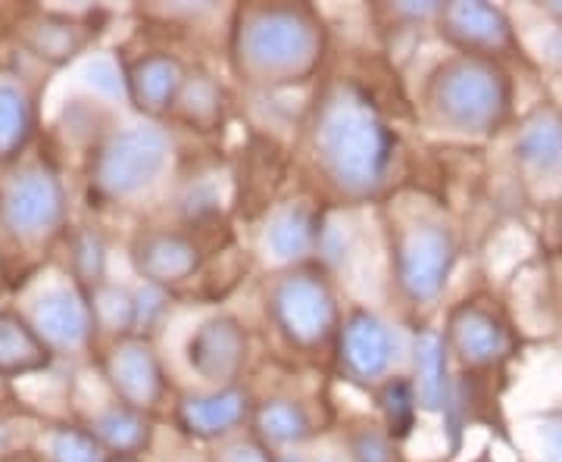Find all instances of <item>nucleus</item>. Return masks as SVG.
<instances>
[{
    "mask_svg": "<svg viewBox=\"0 0 562 462\" xmlns=\"http://www.w3.org/2000/svg\"><path fill=\"white\" fill-rule=\"evenodd\" d=\"M306 128L316 169L338 198L372 201L387 188L397 135L360 81H325Z\"/></svg>",
    "mask_w": 562,
    "mask_h": 462,
    "instance_id": "1",
    "label": "nucleus"
},
{
    "mask_svg": "<svg viewBox=\"0 0 562 462\" xmlns=\"http://www.w3.org/2000/svg\"><path fill=\"white\" fill-rule=\"evenodd\" d=\"M328 54V29L310 3H244L232 13L228 63L262 91L316 79Z\"/></svg>",
    "mask_w": 562,
    "mask_h": 462,
    "instance_id": "2",
    "label": "nucleus"
},
{
    "mask_svg": "<svg viewBox=\"0 0 562 462\" xmlns=\"http://www.w3.org/2000/svg\"><path fill=\"white\" fill-rule=\"evenodd\" d=\"M513 76L506 66L484 57L453 54L425 79L422 103L441 132L460 138H491L513 116Z\"/></svg>",
    "mask_w": 562,
    "mask_h": 462,
    "instance_id": "3",
    "label": "nucleus"
},
{
    "mask_svg": "<svg viewBox=\"0 0 562 462\" xmlns=\"http://www.w3.org/2000/svg\"><path fill=\"white\" fill-rule=\"evenodd\" d=\"M176 160V138L160 122H138L94 147L91 191L106 203L135 201L157 188Z\"/></svg>",
    "mask_w": 562,
    "mask_h": 462,
    "instance_id": "4",
    "label": "nucleus"
},
{
    "mask_svg": "<svg viewBox=\"0 0 562 462\" xmlns=\"http://www.w3.org/2000/svg\"><path fill=\"white\" fill-rule=\"evenodd\" d=\"M457 232L431 213L391 225V279L409 306H435L457 272Z\"/></svg>",
    "mask_w": 562,
    "mask_h": 462,
    "instance_id": "5",
    "label": "nucleus"
},
{
    "mask_svg": "<svg viewBox=\"0 0 562 462\" xmlns=\"http://www.w3.org/2000/svg\"><path fill=\"white\" fill-rule=\"evenodd\" d=\"M266 316L281 341L303 353L335 343L344 319L335 288L316 266L281 269L266 291Z\"/></svg>",
    "mask_w": 562,
    "mask_h": 462,
    "instance_id": "6",
    "label": "nucleus"
},
{
    "mask_svg": "<svg viewBox=\"0 0 562 462\" xmlns=\"http://www.w3.org/2000/svg\"><path fill=\"white\" fill-rule=\"evenodd\" d=\"M66 188L50 166H25L0 191V225L16 241H44L66 219Z\"/></svg>",
    "mask_w": 562,
    "mask_h": 462,
    "instance_id": "7",
    "label": "nucleus"
},
{
    "mask_svg": "<svg viewBox=\"0 0 562 462\" xmlns=\"http://www.w3.org/2000/svg\"><path fill=\"white\" fill-rule=\"evenodd\" d=\"M397 360V335L375 309L353 306L335 338V362L347 382L379 387L391 379Z\"/></svg>",
    "mask_w": 562,
    "mask_h": 462,
    "instance_id": "8",
    "label": "nucleus"
},
{
    "mask_svg": "<svg viewBox=\"0 0 562 462\" xmlns=\"http://www.w3.org/2000/svg\"><path fill=\"white\" fill-rule=\"evenodd\" d=\"M250 357V335L244 322L232 313H216L188 335L184 362L206 387L238 384Z\"/></svg>",
    "mask_w": 562,
    "mask_h": 462,
    "instance_id": "9",
    "label": "nucleus"
},
{
    "mask_svg": "<svg viewBox=\"0 0 562 462\" xmlns=\"http://www.w3.org/2000/svg\"><path fill=\"white\" fill-rule=\"evenodd\" d=\"M262 253L279 269H301L325 260L331 247V225L306 203H279L262 225Z\"/></svg>",
    "mask_w": 562,
    "mask_h": 462,
    "instance_id": "10",
    "label": "nucleus"
},
{
    "mask_svg": "<svg viewBox=\"0 0 562 462\" xmlns=\"http://www.w3.org/2000/svg\"><path fill=\"white\" fill-rule=\"evenodd\" d=\"M29 322L35 325L41 341L47 343L54 353H79L94 341V331H98L91 294L76 282L44 288L32 301Z\"/></svg>",
    "mask_w": 562,
    "mask_h": 462,
    "instance_id": "11",
    "label": "nucleus"
},
{
    "mask_svg": "<svg viewBox=\"0 0 562 462\" xmlns=\"http://www.w3.org/2000/svg\"><path fill=\"white\" fill-rule=\"evenodd\" d=\"M438 32L441 38L469 57H484V60L501 63L506 54L516 50V32L513 22L501 7L484 3V0H453L443 3L438 16Z\"/></svg>",
    "mask_w": 562,
    "mask_h": 462,
    "instance_id": "12",
    "label": "nucleus"
},
{
    "mask_svg": "<svg viewBox=\"0 0 562 462\" xmlns=\"http://www.w3.org/2000/svg\"><path fill=\"white\" fill-rule=\"evenodd\" d=\"M257 401L241 384L188 391L176 403V428L194 441H232L244 425L254 422Z\"/></svg>",
    "mask_w": 562,
    "mask_h": 462,
    "instance_id": "13",
    "label": "nucleus"
},
{
    "mask_svg": "<svg viewBox=\"0 0 562 462\" xmlns=\"http://www.w3.org/2000/svg\"><path fill=\"white\" fill-rule=\"evenodd\" d=\"M443 341L450 347V357H457L465 369H494L513 357L509 325L479 301L450 309Z\"/></svg>",
    "mask_w": 562,
    "mask_h": 462,
    "instance_id": "14",
    "label": "nucleus"
},
{
    "mask_svg": "<svg viewBox=\"0 0 562 462\" xmlns=\"http://www.w3.org/2000/svg\"><path fill=\"white\" fill-rule=\"evenodd\" d=\"M103 379L113 387L116 401L140 413L157 409L166 397V369L150 338H120L106 353Z\"/></svg>",
    "mask_w": 562,
    "mask_h": 462,
    "instance_id": "15",
    "label": "nucleus"
},
{
    "mask_svg": "<svg viewBox=\"0 0 562 462\" xmlns=\"http://www.w3.org/2000/svg\"><path fill=\"white\" fill-rule=\"evenodd\" d=\"M128 260L144 284L169 291L176 284L191 282L201 272L203 250L201 244L184 232L147 228V232H138L128 244Z\"/></svg>",
    "mask_w": 562,
    "mask_h": 462,
    "instance_id": "16",
    "label": "nucleus"
},
{
    "mask_svg": "<svg viewBox=\"0 0 562 462\" xmlns=\"http://www.w3.org/2000/svg\"><path fill=\"white\" fill-rule=\"evenodd\" d=\"M188 66L169 50H150L125 66V94L135 103V110L147 116V122H160L162 116L176 113L181 88L188 81Z\"/></svg>",
    "mask_w": 562,
    "mask_h": 462,
    "instance_id": "17",
    "label": "nucleus"
},
{
    "mask_svg": "<svg viewBox=\"0 0 562 462\" xmlns=\"http://www.w3.org/2000/svg\"><path fill=\"white\" fill-rule=\"evenodd\" d=\"M413 382L419 394V406L428 413H450L453 406V382H450V347L441 331L425 328L413 341Z\"/></svg>",
    "mask_w": 562,
    "mask_h": 462,
    "instance_id": "18",
    "label": "nucleus"
},
{
    "mask_svg": "<svg viewBox=\"0 0 562 462\" xmlns=\"http://www.w3.org/2000/svg\"><path fill=\"white\" fill-rule=\"evenodd\" d=\"M54 350L41 341L29 316L13 309L0 313V379H29L47 372Z\"/></svg>",
    "mask_w": 562,
    "mask_h": 462,
    "instance_id": "19",
    "label": "nucleus"
},
{
    "mask_svg": "<svg viewBox=\"0 0 562 462\" xmlns=\"http://www.w3.org/2000/svg\"><path fill=\"white\" fill-rule=\"evenodd\" d=\"M254 431L269 450L291 453V450H301L303 443L316 438V422H313V413L301 401L269 397V401L257 403Z\"/></svg>",
    "mask_w": 562,
    "mask_h": 462,
    "instance_id": "20",
    "label": "nucleus"
},
{
    "mask_svg": "<svg viewBox=\"0 0 562 462\" xmlns=\"http://www.w3.org/2000/svg\"><path fill=\"white\" fill-rule=\"evenodd\" d=\"M88 431L101 441L110 457H138L154 441V422L147 413L132 409L125 403H110L98 409L88 422Z\"/></svg>",
    "mask_w": 562,
    "mask_h": 462,
    "instance_id": "21",
    "label": "nucleus"
},
{
    "mask_svg": "<svg viewBox=\"0 0 562 462\" xmlns=\"http://www.w3.org/2000/svg\"><path fill=\"white\" fill-rule=\"evenodd\" d=\"M516 160L522 162L531 176L553 179L562 176V116L553 110H541L516 135Z\"/></svg>",
    "mask_w": 562,
    "mask_h": 462,
    "instance_id": "22",
    "label": "nucleus"
},
{
    "mask_svg": "<svg viewBox=\"0 0 562 462\" xmlns=\"http://www.w3.org/2000/svg\"><path fill=\"white\" fill-rule=\"evenodd\" d=\"M91 38L88 22L72 20V16H60V13H47L38 20L22 25V41L25 47L38 57V60L50 63V66H63L72 57H79L85 44Z\"/></svg>",
    "mask_w": 562,
    "mask_h": 462,
    "instance_id": "23",
    "label": "nucleus"
},
{
    "mask_svg": "<svg viewBox=\"0 0 562 462\" xmlns=\"http://www.w3.org/2000/svg\"><path fill=\"white\" fill-rule=\"evenodd\" d=\"M176 113L198 132H216L225 113V94H222L220 81L201 69L188 72Z\"/></svg>",
    "mask_w": 562,
    "mask_h": 462,
    "instance_id": "24",
    "label": "nucleus"
},
{
    "mask_svg": "<svg viewBox=\"0 0 562 462\" xmlns=\"http://www.w3.org/2000/svg\"><path fill=\"white\" fill-rule=\"evenodd\" d=\"M375 401H379V413L384 419V431L401 443L413 435L416 419H419V394H416V382L406 375H391L387 382L375 387Z\"/></svg>",
    "mask_w": 562,
    "mask_h": 462,
    "instance_id": "25",
    "label": "nucleus"
},
{
    "mask_svg": "<svg viewBox=\"0 0 562 462\" xmlns=\"http://www.w3.org/2000/svg\"><path fill=\"white\" fill-rule=\"evenodd\" d=\"M35 132V110L25 91L0 84V162H10L25 150Z\"/></svg>",
    "mask_w": 562,
    "mask_h": 462,
    "instance_id": "26",
    "label": "nucleus"
},
{
    "mask_svg": "<svg viewBox=\"0 0 562 462\" xmlns=\"http://www.w3.org/2000/svg\"><path fill=\"white\" fill-rule=\"evenodd\" d=\"M88 294H91L98 331L116 335V338L135 335V291H128L125 284L103 282L91 288Z\"/></svg>",
    "mask_w": 562,
    "mask_h": 462,
    "instance_id": "27",
    "label": "nucleus"
},
{
    "mask_svg": "<svg viewBox=\"0 0 562 462\" xmlns=\"http://www.w3.org/2000/svg\"><path fill=\"white\" fill-rule=\"evenodd\" d=\"M69 262H72L76 284H81L85 291L106 282V244H103L98 232L81 228V232L72 235V241H69Z\"/></svg>",
    "mask_w": 562,
    "mask_h": 462,
    "instance_id": "28",
    "label": "nucleus"
},
{
    "mask_svg": "<svg viewBox=\"0 0 562 462\" xmlns=\"http://www.w3.org/2000/svg\"><path fill=\"white\" fill-rule=\"evenodd\" d=\"M47 460L50 462H110L113 457L88 428L63 425L47 438Z\"/></svg>",
    "mask_w": 562,
    "mask_h": 462,
    "instance_id": "29",
    "label": "nucleus"
},
{
    "mask_svg": "<svg viewBox=\"0 0 562 462\" xmlns=\"http://www.w3.org/2000/svg\"><path fill=\"white\" fill-rule=\"evenodd\" d=\"M347 462H403L397 441L379 425H360L347 435Z\"/></svg>",
    "mask_w": 562,
    "mask_h": 462,
    "instance_id": "30",
    "label": "nucleus"
},
{
    "mask_svg": "<svg viewBox=\"0 0 562 462\" xmlns=\"http://www.w3.org/2000/svg\"><path fill=\"white\" fill-rule=\"evenodd\" d=\"M169 313V294L154 284H140L135 291V338H147L160 319Z\"/></svg>",
    "mask_w": 562,
    "mask_h": 462,
    "instance_id": "31",
    "label": "nucleus"
},
{
    "mask_svg": "<svg viewBox=\"0 0 562 462\" xmlns=\"http://www.w3.org/2000/svg\"><path fill=\"white\" fill-rule=\"evenodd\" d=\"M443 3L441 0H397V3H384L382 13L391 16L401 25H422V22H438Z\"/></svg>",
    "mask_w": 562,
    "mask_h": 462,
    "instance_id": "32",
    "label": "nucleus"
},
{
    "mask_svg": "<svg viewBox=\"0 0 562 462\" xmlns=\"http://www.w3.org/2000/svg\"><path fill=\"white\" fill-rule=\"evenodd\" d=\"M276 450H269L260 438H232L216 450L213 462H276Z\"/></svg>",
    "mask_w": 562,
    "mask_h": 462,
    "instance_id": "33",
    "label": "nucleus"
},
{
    "mask_svg": "<svg viewBox=\"0 0 562 462\" xmlns=\"http://www.w3.org/2000/svg\"><path fill=\"white\" fill-rule=\"evenodd\" d=\"M541 462H562V416H553L538 428Z\"/></svg>",
    "mask_w": 562,
    "mask_h": 462,
    "instance_id": "34",
    "label": "nucleus"
},
{
    "mask_svg": "<svg viewBox=\"0 0 562 462\" xmlns=\"http://www.w3.org/2000/svg\"><path fill=\"white\" fill-rule=\"evenodd\" d=\"M10 447H13V425L0 419V457H3V453H7Z\"/></svg>",
    "mask_w": 562,
    "mask_h": 462,
    "instance_id": "35",
    "label": "nucleus"
},
{
    "mask_svg": "<svg viewBox=\"0 0 562 462\" xmlns=\"http://www.w3.org/2000/svg\"><path fill=\"white\" fill-rule=\"evenodd\" d=\"M276 462H313V460H306L303 453L291 450V453H279V457H276Z\"/></svg>",
    "mask_w": 562,
    "mask_h": 462,
    "instance_id": "36",
    "label": "nucleus"
},
{
    "mask_svg": "<svg viewBox=\"0 0 562 462\" xmlns=\"http://www.w3.org/2000/svg\"><path fill=\"white\" fill-rule=\"evenodd\" d=\"M316 462H347V457H322V460Z\"/></svg>",
    "mask_w": 562,
    "mask_h": 462,
    "instance_id": "37",
    "label": "nucleus"
},
{
    "mask_svg": "<svg viewBox=\"0 0 562 462\" xmlns=\"http://www.w3.org/2000/svg\"><path fill=\"white\" fill-rule=\"evenodd\" d=\"M110 462H138V460H132V457H113Z\"/></svg>",
    "mask_w": 562,
    "mask_h": 462,
    "instance_id": "38",
    "label": "nucleus"
}]
</instances>
